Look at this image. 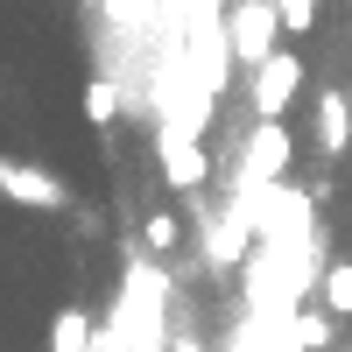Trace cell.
<instances>
[{"label":"cell","mask_w":352,"mask_h":352,"mask_svg":"<svg viewBox=\"0 0 352 352\" xmlns=\"http://www.w3.org/2000/svg\"><path fill=\"white\" fill-rule=\"evenodd\" d=\"M317 148H324V155H345L352 148V99L338 92V85L317 92Z\"/></svg>","instance_id":"7"},{"label":"cell","mask_w":352,"mask_h":352,"mask_svg":"<svg viewBox=\"0 0 352 352\" xmlns=\"http://www.w3.org/2000/svg\"><path fill=\"white\" fill-rule=\"evenodd\" d=\"M85 113H92V127L120 120V78H113V64H99L92 78H85Z\"/></svg>","instance_id":"9"},{"label":"cell","mask_w":352,"mask_h":352,"mask_svg":"<svg viewBox=\"0 0 352 352\" xmlns=\"http://www.w3.org/2000/svg\"><path fill=\"white\" fill-rule=\"evenodd\" d=\"M141 352H169V338H162V345H141Z\"/></svg>","instance_id":"14"},{"label":"cell","mask_w":352,"mask_h":352,"mask_svg":"<svg viewBox=\"0 0 352 352\" xmlns=\"http://www.w3.org/2000/svg\"><path fill=\"white\" fill-rule=\"evenodd\" d=\"M296 85H303L296 50H275L261 71H247V106H254V120H282L289 99H296Z\"/></svg>","instance_id":"5"},{"label":"cell","mask_w":352,"mask_h":352,"mask_svg":"<svg viewBox=\"0 0 352 352\" xmlns=\"http://www.w3.org/2000/svg\"><path fill=\"white\" fill-rule=\"evenodd\" d=\"M155 162H162V184L169 190H204V176H212V155H204V134L190 127H155Z\"/></svg>","instance_id":"3"},{"label":"cell","mask_w":352,"mask_h":352,"mask_svg":"<svg viewBox=\"0 0 352 352\" xmlns=\"http://www.w3.org/2000/svg\"><path fill=\"white\" fill-rule=\"evenodd\" d=\"M176 240H184V232H176V219L155 212V219H148V247H155V254H176Z\"/></svg>","instance_id":"12"},{"label":"cell","mask_w":352,"mask_h":352,"mask_svg":"<svg viewBox=\"0 0 352 352\" xmlns=\"http://www.w3.org/2000/svg\"><path fill=\"white\" fill-rule=\"evenodd\" d=\"M282 8V28L289 36H310V21H317V0H275Z\"/></svg>","instance_id":"11"},{"label":"cell","mask_w":352,"mask_h":352,"mask_svg":"<svg viewBox=\"0 0 352 352\" xmlns=\"http://www.w3.org/2000/svg\"><path fill=\"white\" fill-rule=\"evenodd\" d=\"M324 296H331L338 317H352V261H331L324 268Z\"/></svg>","instance_id":"10"},{"label":"cell","mask_w":352,"mask_h":352,"mask_svg":"<svg viewBox=\"0 0 352 352\" xmlns=\"http://www.w3.org/2000/svg\"><path fill=\"white\" fill-rule=\"evenodd\" d=\"M226 36H232V56H240V71H261L268 56L282 50V8L275 0H232L226 8Z\"/></svg>","instance_id":"1"},{"label":"cell","mask_w":352,"mask_h":352,"mask_svg":"<svg viewBox=\"0 0 352 352\" xmlns=\"http://www.w3.org/2000/svg\"><path fill=\"white\" fill-rule=\"evenodd\" d=\"M0 190H8V204H21V212H64L71 204L64 176H50L43 162H21V155L0 162Z\"/></svg>","instance_id":"4"},{"label":"cell","mask_w":352,"mask_h":352,"mask_svg":"<svg viewBox=\"0 0 352 352\" xmlns=\"http://www.w3.org/2000/svg\"><path fill=\"white\" fill-rule=\"evenodd\" d=\"M169 352H212L204 338H190V331H169Z\"/></svg>","instance_id":"13"},{"label":"cell","mask_w":352,"mask_h":352,"mask_svg":"<svg viewBox=\"0 0 352 352\" xmlns=\"http://www.w3.org/2000/svg\"><path fill=\"white\" fill-rule=\"evenodd\" d=\"M50 352H99V324H92V310H56L50 317Z\"/></svg>","instance_id":"8"},{"label":"cell","mask_w":352,"mask_h":352,"mask_svg":"<svg viewBox=\"0 0 352 352\" xmlns=\"http://www.w3.org/2000/svg\"><path fill=\"white\" fill-rule=\"evenodd\" d=\"M289 155H296L289 127H282V120H254L247 141H240V184H232V190H268V184H282Z\"/></svg>","instance_id":"2"},{"label":"cell","mask_w":352,"mask_h":352,"mask_svg":"<svg viewBox=\"0 0 352 352\" xmlns=\"http://www.w3.org/2000/svg\"><path fill=\"white\" fill-rule=\"evenodd\" d=\"M99 21L113 28V43H127V50H148L162 36V0H99Z\"/></svg>","instance_id":"6"}]
</instances>
